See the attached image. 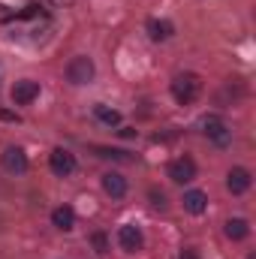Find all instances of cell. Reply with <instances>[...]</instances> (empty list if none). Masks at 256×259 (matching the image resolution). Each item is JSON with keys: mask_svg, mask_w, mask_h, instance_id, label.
I'll return each mask as SVG.
<instances>
[{"mask_svg": "<svg viewBox=\"0 0 256 259\" xmlns=\"http://www.w3.org/2000/svg\"><path fill=\"white\" fill-rule=\"evenodd\" d=\"M199 91H202V81H199V75H193V72H181V75H175V81H172V94H175L178 103H193V100L199 97Z\"/></svg>", "mask_w": 256, "mask_h": 259, "instance_id": "6da1fadb", "label": "cell"}, {"mask_svg": "<svg viewBox=\"0 0 256 259\" xmlns=\"http://www.w3.org/2000/svg\"><path fill=\"white\" fill-rule=\"evenodd\" d=\"M52 223L58 226V229H72V223H75V214H72V208H55L52 211Z\"/></svg>", "mask_w": 256, "mask_h": 259, "instance_id": "4fadbf2b", "label": "cell"}, {"mask_svg": "<svg viewBox=\"0 0 256 259\" xmlns=\"http://www.w3.org/2000/svg\"><path fill=\"white\" fill-rule=\"evenodd\" d=\"M3 169L6 172H15V175H21V172H27V157H24V151L21 148H6L3 151Z\"/></svg>", "mask_w": 256, "mask_h": 259, "instance_id": "5b68a950", "label": "cell"}, {"mask_svg": "<svg viewBox=\"0 0 256 259\" xmlns=\"http://www.w3.org/2000/svg\"><path fill=\"white\" fill-rule=\"evenodd\" d=\"M103 190L112 199H121V196L127 193V178H121L118 172H109V175H103Z\"/></svg>", "mask_w": 256, "mask_h": 259, "instance_id": "9c48e42d", "label": "cell"}, {"mask_svg": "<svg viewBox=\"0 0 256 259\" xmlns=\"http://www.w3.org/2000/svg\"><path fill=\"white\" fill-rule=\"evenodd\" d=\"M226 187H229L235 196L244 193V190L250 187V172H247V169H241V166H238V169H232V172H229V178H226Z\"/></svg>", "mask_w": 256, "mask_h": 259, "instance_id": "30bf717a", "label": "cell"}, {"mask_svg": "<svg viewBox=\"0 0 256 259\" xmlns=\"http://www.w3.org/2000/svg\"><path fill=\"white\" fill-rule=\"evenodd\" d=\"M94 115H97L103 124H109V127H112V124H121V115H118L115 109H109V106H97V109H94Z\"/></svg>", "mask_w": 256, "mask_h": 259, "instance_id": "9a60e30c", "label": "cell"}, {"mask_svg": "<svg viewBox=\"0 0 256 259\" xmlns=\"http://www.w3.org/2000/svg\"><path fill=\"white\" fill-rule=\"evenodd\" d=\"M148 33H151V39H169L172 36V24L169 21H157V18H151L148 21Z\"/></svg>", "mask_w": 256, "mask_h": 259, "instance_id": "5bb4252c", "label": "cell"}, {"mask_svg": "<svg viewBox=\"0 0 256 259\" xmlns=\"http://www.w3.org/2000/svg\"><path fill=\"white\" fill-rule=\"evenodd\" d=\"M118 244H121L127 253L142 250V232H139L136 226H121V229H118Z\"/></svg>", "mask_w": 256, "mask_h": 259, "instance_id": "ba28073f", "label": "cell"}, {"mask_svg": "<svg viewBox=\"0 0 256 259\" xmlns=\"http://www.w3.org/2000/svg\"><path fill=\"white\" fill-rule=\"evenodd\" d=\"M0 72H3V69H0Z\"/></svg>", "mask_w": 256, "mask_h": 259, "instance_id": "ffe728a7", "label": "cell"}, {"mask_svg": "<svg viewBox=\"0 0 256 259\" xmlns=\"http://www.w3.org/2000/svg\"><path fill=\"white\" fill-rule=\"evenodd\" d=\"M205 205H208V196L202 193V190H190V193H184V208H187L190 214H202Z\"/></svg>", "mask_w": 256, "mask_h": 259, "instance_id": "8fae6325", "label": "cell"}, {"mask_svg": "<svg viewBox=\"0 0 256 259\" xmlns=\"http://www.w3.org/2000/svg\"><path fill=\"white\" fill-rule=\"evenodd\" d=\"M226 235H229L232 241H241V238H247V235H250V226H247V220H241V217L229 220V223H226Z\"/></svg>", "mask_w": 256, "mask_h": 259, "instance_id": "7c38bea8", "label": "cell"}, {"mask_svg": "<svg viewBox=\"0 0 256 259\" xmlns=\"http://www.w3.org/2000/svg\"><path fill=\"white\" fill-rule=\"evenodd\" d=\"M66 78H69L72 84H88V81L94 78V61L84 58V55L72 58V61L66 64Z\"/></svg>", "mask_w": 256, "mask_h": 259, "instance_id": "7a4b0ae2", "label": "cell"}, {"mask_svg": "<svg viewBox=\"0 0 256 259\" xmlns=\"http://www.w3.org/2000/svg\"><path fill=\"white\" fill-rule=\"evenodd\" d=\"M49 163H52V172L55 175H69L75 169V157L69 151H64V148H55L52 157H49Z\"/></svg>", "mask_w": 256, "mask_h": 259, "instance_id": "52a82bcc", "label": "cell"}, {"mask_svg": "<svg viewBox=\"0 0 256 259\" xmlns=\"http://www.w3.org/2000/svg\"><path fill=\"white\" fill-rule=\"evenodd\" d=\"M205 136H208L214 145H229V139H232L229 127H226L220 118H205Z\"/></svg>", "mask_w": 256, "mask_h": 259, "instance_id": "8992f818", "label": "cell"}, {"mask_svg": "<svg viewBox=\"0 0 256 259\" xmlns=\"http://www.w3.org/2000/svg\"><path fill=\"white\" fill-rule=\"evenodd\" d=\"M178 259H199V256H196V250L187 247V250H181V256H178Z\"/></svg>", "mask_w": 256, "mask_h": 259, "instance_id": "d6986e66", "label": "cell"}, {"mask_svg": "<svg viewBox=\"0 0 256 259\" xmlns=\"http://www.w3.org/2000/svg\"><path fill=\"white\" fill-rule=\"evenodd\" d=\"M100 151V157H115V160H127V154L124 151H109V148H97Z\"/></svg>", "mask_w": 256, "mask_h": 259, "instance_id": "e0dca14e", "label": "cell"}, {"mask_svg": "<svg viewBox=\"0 0 256 259\" xmlns=\"http://www.w3.org/2000/svg\"><path fill=\"white\" fill-rule=\"evenodd\" d=\"M36 97H39V81H30V78L15 81V88H12V103H15V106H27V103H33Z\"/></svg>", "mask_w": 256, "mask_h": 259, "instance_id": "277c9868", "label": "cell"}, {"mask_svg": "<svg viewBox=\"0 0 256 259\" xmlns=\"http://www.w3.org/2000/svg\"><path fill=\"white\" fill-rule=\"evenodd\" d=\"M94 244H97L100 253H106V238H103V235H94Z\"/></svg>", "mask_w": 256, "mask_h": 259, "instance_id": "ac0fdd59", "label": "cell"}, {"mask_svg": "<svg viewBox=\"0 0 256 259\" xmlns=\"http://www.w3.org/2000/svg\"><path fill=\"white\" fill-rule=\"evenodd\" d=\"M169 178H172L175 184H190L193 178H196V163H193L190 157L172 160V163H169Z\"/></svg>", "mask_w": 256, "mask_h": 259, "instance_id": "3957f363", "label": "cell"}, {"mask_svg": "<svg viewBox=\"0 0 256 259\" xmlns=\"http://www.w3.org/2000/svg\"><path fill=\"white\" fill-rule=\"evenodd\" d=\"M151 202H154V208H160V211H163V208H166V193H160V190H151Z\"/></svg>", "mask_w": 256, "mask_h": 259, "instance_id": "2e32d148", "label": "cell"}]
</instances>
